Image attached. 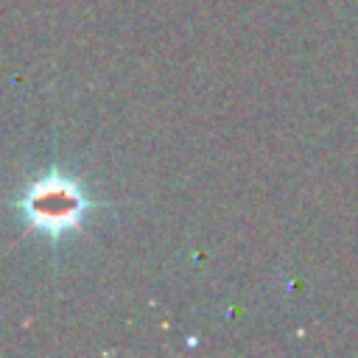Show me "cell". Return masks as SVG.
<instances>
[{
	"instance_id": "1",
	"label": "cell",
	"mask_w": 358,
	"mask_h": 358,
	"mask_svg": "<svg viewBox=\"0 0 358 358\" xmlns=\"http://www.w3.org/2000/svg\"><path fill=\"white\" fill-rule=\"evenodd\" d=\"M11 204L25 229L50 241H62L64 235L78 232L90 213L98 207L87 185L62 168H50L25 182Z\"/></svg>"
}]
</instances>
